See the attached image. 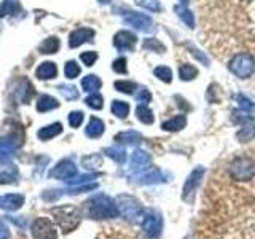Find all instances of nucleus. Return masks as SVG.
<instances>
[{
  "mask_svg": "<svg viewBox=\"0 0 255 239\" xmlns=\"http://www.w3.org/2000/svg\"><path fill=\"white\" fill-rule=\"evenodd\" d=\"M83 214L86 217L94 219V220H102V219H114L120 214L117 203L107 195H94L83 204Z\"/></svg>",
  "mask_w": 255,
  "mask_h": 239,
  "instance_id": "f257e3e1",
  "label": "nucleus"
},
{
  "mask_svg": "<svg viewBox=\"0 0 255 239\" xmlns=\"http://www.w3.org/2000/svg\"><path fill=\"white\" fill-rule=\"evenodd\" d=\"M51 214L54 215L58 225L62 228L64 233H70L74 231L80 222H82V214L74 206H61V207H54L51 211Z\"/></svg>",
  "mask_w": 255,
  "mask_h": 239,
  "instance_id": "f03ea898",
  "label": "nucleus"
},
{
  "mask_svg": "<svg viewBox=\"0 0 255 239\" xmlns=\"http://www.w3.org/2000/svg\"><path fill=\"white\" fill-rule=\"evenodd\" d=\"M231 179L238 182H247L255 177V161L249 156H236L230 164Z\"/></svg>",
  "mask_w": 255,
  "mask_h": 239,
  "instance_id": "7ed1b4c3",
  "label": "nucleus"
},
{
  "mask_svg": "<svg viewBox=\"0 0 255 239\" xmlns=\"http://www.w3.org/2000/svg\"><path fill=\"white\" fill-rule=\"evenodd\" d=\"M228 69L238 78H249L255 72V59L249 53H238L231 58Z\"/></svg>",
  "mask_w": 255,
  "mask_h": 239,
  "instance_id": "20e7f679",
  "label": "nucleus"
},
{
  "mask_svg": "<svg viewBox=\"0 0 255 239\" xmlns=\"http://www.w3.org/2000/svg\"><path fill=\"white\" fill-rule=\"evenodd\" d=\"M204 174H206V169L203 166H198L190 172V175L187 177L185 183H183V188H182V201H185L187 204L195 203L196 191L204 179Z\"/></svg>",
  "mask_w": 255,
  "mask_h": 239,
  "instance_id": "39448f33",
  "label": "nucleus"
},
{
  "mask_svg": "<svg viewBox=\"0 0 255 239\" xmlns=\"http://www.w3.org/2000/svg\"><path fill=\"white\" fill-rule=\"evenodd\" d=\"M117 207H118V212L123 215L126 220H137L140 215L143 214V207L140 204L139 199H135L131 195H120L117 199Z\"/></svg>",
  "mask_w": 255,
  "mask_h": 239,
  "instance_id": "423d86ee",
  "label": "nucleus"
},
{
  "mask_svg": "<svg viewBox=\"0 0 255 239\" xmlns=\"http://www.w3.org/2000/svg\"><path fill=\"white\" fill-rule=\"evenodd\" d=\"M142 230L145 236L155 239L161 235L163 230V217L161 214L155 209H148L145 214H143V220H142Z\"/></svg>",
  "mask_w": 255,
  "mask_h": 239,
  "instance_id": "0eeeda50",
  "label": "nucleus"
},
{
  "mask_svg": "<svg viewBox=\"0 0 255 239\" xmlns=\"http://www.w3.org/2000/svg\"><path fill=\"white\" fill-rule=\"evenodd\" d=\"M32 236L34 239H58L56 227L48 219H37L32 223Z\"/></svg>",
  "mask_w": 255,
  "mask_h": 239,
  "instance_id": "6e6552de",
  "label": "nucleus"
},
{
  "mask_svg": "<svg viewBox=\"0 0 255 239\" xmlns=\"http://www.w3.org/2000/svg\"><path fill=\"white\" fill-rule=\"evenodd\" d=\"M34 96V86L27 78L19 77L13 82V98L19 104H29Z\"/></svg>",
  "mask_w": 255,
  "mask_h": 239,
  "instance_id": "1a4fd4ad",
  "label": "nucleus"
},
{
  "mask_svg": "<svg viewBox=\"0 0 255 239\" xmlns=\"http://www.w3.org/2000/svg\"><path fill=\"white\" fill-rule=\"evenodd\" d=\"M77 175V166L70 159H62L50 171V177L56 180H69Z\"/></svg>",
  "mask_w": 255,
  "mask_h": 239,
  "instance_id": "9d476101",
  "label": "nucleus"
},
{
  "mask_svg": "<svg viewBox=\"0 0 255 239\" xmlns=\"http://www.w3.org/2000/svg\"><path fill=\"white\" fill-rule=\"evenodd\" d=\"M123 21L128 24V26H132L137 30H142V32H151L153 30V19L150 18V16L143 14V13H135V11H131L125 14Z\"/></svg>",
  "mask_w": 255,
  "mask_h": 239,
  "instance_id": "9b49d317",
  "label": "nucleus"
},
{
  "mask_svg": "<svg viewBox=\"0 0 255 239\" xmlns=\"http://www.w3.org/2000/svg\"><path fill=\"white\" fill-rule=\"evenodd\" d=\"M137 43V35L131 30H120L114 35V46L118 51H132Z\"/></svg>",
  "mask_w": 255,
  "mask_h": 239,
  "instance_id": "f8f14e48",
  "label": "nucleus"
},
{
  "mask_svg": "<svg viewBox=\"0 0 255 239\" xmlns=\"http://www.w3.org/2000/svg\"><path fill=\"white\" fill-rule=\"evenodd\" d=\"M19 143H21V140H16L13 135H10V137H3L0 140V166L11 161L16 150L19 147Z\"/></svg>",
  "mask_w": 255,
  "mask_h": 239,
  "instance_id": "ddd939ff",
  "label": "nucleus"
},
{
  "mask_svg": "<svg viewBox=\"0 0 255 239\" xmlns=\"http://www.w3.org/2000/svg\"><path fill=\"white\" fill-rule=\"evenodd\" d=\"M94 38V30L90 27H80L75 29L69 37V46L70 48H78L88 42H93Z\"/></svg>",
  "mask_w": 255,
  "mask_h": 239,
  "instance_id": "4468645a",
  "label": "nucleus"
},
{
  "mask_svg": "<svg viewBox=\"0 0 255 239\" xmlns=\"http://www.w3.org/2000/svg\"><path fill=\"white\" fill-rule=\"evenodd\" d=\"M150 164H151V155L148 153V151H145V150H135V151H132L131 161H129L131 171L140 172L143 169H147Z\"/></svg>",
  "mask_w": 255,
  "mask_h": 239,
  "instance_id": "2eb2a0df",
  "label": "nucleus"
},
{
  "mask_svg": "<svg viewBox=\"0 0 255 239\" xmlns=\"http://www.w3.org/2000/svg\"><path fill=\"white\" fill-rule=\"evenodd\" d=\"M24 204V196L22 195H3L0 196V209L5 211H18Z\"/></svg>",
  "mask_w": 255,
  "mask_h": 239,
  "instance_id": "dca6fc26",
  "label": "nucleus"
},
{
  "mask_svg": "<svg viewBox=\"0 0 255 239\" xmlns=\"http://www.w3.org/2000/svg\"><path fill=\"white\" fill-rule=\"evenodd\" d=\"M104 131H106V124H104L102 120L98 117H91L90 123H88L86 129H85V134L91 139H98L104 134Z\"/></svg>",
  "mask_w": 255,
  "mask_h": 239,
  "instance_id": "f3484780",
  "label": "nucleus"
},
{
  "mask_svg": "<svg viewBox=\"0 0 255 239\" xmlns=\"http://www.w3.org/2000/svg\"><path fill=\"white\" fill-rule=\"evenodd\" d=\"M115 140L117 143H125V145H137L143 140V137L137 131H123L115 135Z\"/></svg>",
  "mask_w": 255,
  "mask_h": 239,
  "instance_id": "a211bd4d",
  "label": "nucleus"
},
{
  "mask_svg": "<svg viewBox=\"0 0 255 239\" xmlns=\"http://www.w3.org/2000/svg\"><path fill=\"white\" fill-rule=\"evenodd\" d=\"M35 75L40 80H51V78H54L56 75H58V67H56L54 62H50V61L42 62L37 67Z\"/></svg>",
  "mask_w": 255,
  "mask_h": 239,
  "instance_id": "6ab92c4d",
  "label": "nucleus"
},
{
  "mask_svg": "<svg viewBox=\"0 0 255 239\" xmlns=\"http://www.w3.org/2000/svg\"><path fill=\"white\" fill-rule=\"evenodd\" d=\"M187 126V117L180 114V115H175L172 118H169L167 121H164L161 124V127L164 131H169V132H177L180 129H183V127Z\"/></svg>",
  "mask_w": 255,
  "mask_h": 239,
  "instance_id": "aec40b11",
  "label": "nucleus"
},
{
  "mask_svg": "<svg viewBox=\"0 0 255 239\" xmlns=\"http://www.w3.org/2000/svg\"><path fill=\"white\" fill-rule=\"evenodd\" d=\"M62 132V124L61 123H53V124H48V126H43L42 129L37 132V137L40 140H50L56 135H59Z\"/></svg>",
  "mask_w": 255,
  "mask_h": 239,
  "instance_id": "412c9836",
  "label": "nucleus"
},
{
  "mask_svg": "<svg viewBox=\"0 0 255 239\" xmlns=\"http://www.w3.org/2000/svg\"><path fill=\"white\" fill-rule=\"evenodd\" d=\"M58 107H59V102L56 98H53V96L43 94V96H40L38 101H37V110L40 112V114H45V112L54 110Z\"/></svg>",
  "mask_w": 255,
  "mask_h": 239,
  "instance_id": "4be33fe9",
  "label": "nucleus"
},
{
  "mask_svg": "<svg viewBox=\"0 0 255 239\" xmlns=\"http://www.w3.org/2000/svg\"><path fill=\"white\" fill-rule=\"evenodd\" d=\"M137 180H134V182H137L139 185H150V183H158V182H164V175L161 174V171H150L147 174H142V175H137L135 177Z\"/></svg>",
  "mask_w": 255,
  "mask_h": 239,
  "instance_id": "5701e85b",
  "label": "nucleus"
},
{
  "mask_svg": "<svg viewBox=\"0 0 255 239\" xmlns=\"http://www.w3.org/2000/svg\"><path fill=\"white\" fill-rule=\"evenodd\" d=\"M135 117H137V120L143 124H151L155 121L153 112H151V109L147 106V104H139L137 109H135Z\"/></svg>",
  "mask_w": 255,
  "mask_h": 239,
  "instance_id": "b1692460",
  "label": "nucleus"
},
{
  "mask_svg": "<svg viewBox=\"0 0 255 239\" xmlns=\"http://www.w3.org/2000/svg\"><path fill=\"white\" fill-rule=\"evenodd\" d=\"M59 46H61V42L58 37H48L43 40V43L38 46V51L43 54H53L59 51Z\"/></svg>",
  "mask_w": 255,
  "mask_h": 239,
  "instance_id": "393cba45",
  "label": "nucleus"
},
{
  "mask_svg": "<svg viewBox=\"0 0 255 239\" xmlns=\"http://www.w3.org/2000/svg\"><path fill=\"white\" fill-rule=\"evenodd\" d=\"M198 77V69L195 66H191L188 62H183L179 66V78L183 82H191Z\"/></svg>",
  "mask_w": 255,
  "mask_h": 239,
  "instance_id": "a878e982",
  "label": "nucleus"
},
{
  "mask_svg": "<svg viewBox=\"0 0 255 239\" xmlns=\"http://www.w3.org/2000/svg\"><path fill=\"white\" fill-rule=\"evenodd\" d=\"M102 82L98 75H86L82 80V88L88 93H98V90H101Z\"/></svg>",
  "mask_w": 255,
  "mask_h": 239,
  "instance_id": "bb28decb",
  "label": "nucleus"
},
{
  "mask_svg": "<svg viewBox=\"0 0 255 239\" xmlns=\"http://www.w3.org/2000/svg\"><path fill=\"white\" fill-rule=\"evenodd\" d=\"M110 109H112V114L120 120H125L128 115H129V110H131L129 104L125 101H114Z\"/></svg>",
  "mask_w": 255,
  "mask_h": 239,
  "instance_id": "cd10ccee",
  "label": "nucleus"
},
{
  "mask_svg": "<svg viewBox=\"0 0 255 239\" xmlns=\"http://www.w3.org/2000/svg\"><path fill=\"white\" fill-rule=\"evenodd\" d=\"M18 13H21V6H19L18 0H3L2 6H0V18L5 16V14L14 16Z\"/></svg>",
  "mask_w": 255,
  "mask_h": 239,
  "instance_id": "c85d7f7f",
  "label": "nucleus"
},
{
  "mask_svg": "<svg viewBox=\"0 0 255 239\" xmlns=\"http://www.w3.org/2000/svg\"><path fill=\"white\" fill-rule=\"evenodd\" d=\"M104 153H106L109 158L114 159V161L118 163V164H123L126 161V150L123 147H118V145L109 147V148L104 150Z\"/></svg>",
  "mask_w": 255,
  "mask_h": 239,
  "instance_id": "c756f323",
  "label": "nucleus"
},
{
  "mask_svg": "<svg viewBox=\"0 0 255 239\" xmlns=\"http://www.w3.org/2000/svg\"><path fill=\"white\" fill-rule=\"evenodd\" d=\"M175 11H177L179 18H180L183 22H185L190 29H193V27H195V14L191 13L185 5H177V6H175Z\"/></svg>",
  "mask_w": 255,
  "mask_h": 239,
  "instance_id": "7c9ffc66",
  "label": "nucleus"
},
{
  "mask_svg": "<svg viewBox=\"0 0 255 239\" xmlns=\"http://www.w3.org/2000/svg\"><path fill=\"white\" fill-rule=\"evenodd\" d=\"M114 86L117 91L123 93V94H134L135 90H137V85L131 82V80H117Z\"/></svg>",
  "mask_w": 255,
  "mask_h": 239,
  "instance_id": "2f4dec72",
  "label": "nucleus"
},
{
  "mask_svg": "<svg viewBox=\"0 0 255 239\" xmlns=\"http://www.w3.org/2000/svg\"><path fill=\"white\" fill-rule=\"evenodd\" d=\"M142 48H143V50H148V51L159 53V54H163L166 51V46L156 38H145V40H143V43H142Z\"/></svg>",
  "mask_w": 255,
  "mask_h": 239,
  "instance_id": "473e14b6",
  "label": "nucleus"
},
{
  "mask_svg": "<svg viewBox=\"0 0 255 239\" xmlns=\"http://www.w3.org/2000/svg\"><path fill=\"white\" fill-rule=\"evenodd\" d=\"M153 75L158 80H161L163 83H171L172 82V70L169 67H166V66H158V67H155Z\"/></svg>",
  "mask_w": 255,
  "mask_h": 239,
  "instance_id": "72a5a7b5",
  "label": "nucleus"
},
{
  "mask_svg": "<svg viewBox=\"0 0 255 239\" xmlns=\"http://www.w3.org/2000/svg\"><path fill=\"white\" fill-rule=\"evenodd\" d=\"M82 164L86 167V169H98L99 166H102V156L101 155H88L83 156Z\"/></svg>",
  "mask_w": 255,
  "mask_h": 239,
  "instance_id": "f704fd0d",
  "label": "nucleus"
},
{
  "mask_svg": "<svg viewBox=\"0 0 255 239\" xmlns=\"http://www.w3.org/2000/svg\"><path fill=\"white\" fill-rule=\"evenodd\" d=\"M235 99L238 101L239 109H241V110L247 112V114H254V112H255V104L249 98H246L244 94H236Z\"/></svg>",
  "mask_w": 255,
  "mask_h": 239,
  "instance_id": "c9c22d12",
  "label": "nucleus"
},
{
  "mask_svg": "<svg viewBox=\"0 0 255 239\" xmlns=\"http://www.w3.org/2000/svg\"><path fill=\"white\" fill-rule=\"evenodd\" d=\"M85 102H86V106L88 107H91V109H94V110H101L102 107H104V98L99 94V93H93V94H90L88 98L85 99Z\"/></svg>",
  "mask_w": 255,
  "mask_h": 239,
  "instance_id": "e433bc0d",
  "label": "nucleus"
},
{
  "mask_svg": "<svg viewBox=\"0 0 255 239\" xmlns=\"http://www.w3.org/2000/svg\"><path fill=\"white\" fill-rule=\"evenodd\" d=\"M18 180V169L16 167H8L6 171L0 172V183H14Z\"/></svg>",
  "mask_w": 255,
  "mask_h": 239,
  "instance_id": "4c0bfd02",
  "label": "nucleus"
},
{
  "mask_svg": "<svg viewBox=\"0 0 255 239\" xmlns=\"http://www.w3.org/2000/svg\"><path fill=\"white\" fill-rule=\"evenodd\" d=\"M80 72H82V69H80L77 61H67L66 66H64V74H66V77L70 80L77 78L80 75Z\"/></svg>",
  "mask_w": 255,
  "mask_h": 239,
  "instance_id": "58836bf2",
  "label": "nucleus"
},
{
  "mask_svg": "<svg viewBox=\"0 0 255 239\" xmlns=\"http://www.w3.org/2000/svg\"><path fill=\"white\" fill-rule=\"evenodd\" d=\"M59 91H61V94L64 96V98L69 99V101H74V99L78 98L77 88H75V86H72V85H61V86H59Z\"/></svg>",
  "mask_w": 255,
  "mask_h": 239,
  "instance_id": "ea45409f",
  "label": "nucleus"
},
{
  "mask_svg": "<svg viewBox=\"0 0 255 239\" xmlns=\"http://www.w3.org/2000/svg\"><path fill=\"white\" fill-rule=\"evenodd\" d=\"M135 3L142 8H145V10H150V11L161 10V3H159V0H135Z\"/></svg>",
  "mask_w": 255,
  "mask_h": 239,
  "instance_id": "a19ab883",
  "label": "nucleus"
},
{
  "mask_svg": "<svg viewBox=\"0 0 255 239\" xmlns=\"http://www.w3.org/2000/svg\"><path fill=\"white\" fill-rule=\"evenodd\" d=\"M187 48L190 50V53H191V56H195V58L199 61V62H203L204 66H209V58H207V56L199 50V48H196V46H193L191 43H187Z\"/></svg>",
  "mask_w": 255,
  "mask_h": 239,
  "instance_id": "79ce46f5",
  "label": "nucleus"
},
{
  "mask_svg": "<svg viewBox=\"0 0 255 239\" xmlns=\"http://www.w3.org/2000/svg\"><path fill=\"white\" fill-rule=\"evenodd\" d=\"M99 174H83V175H75V177H72L67 180L69 185H80V183H85V182H90L93 179L98 177Z\"/></svg>",
  "mask_w": 255,
  "mask_h": 239,
  "instance_id": "37998d69",
  "label": "nucleus"
},
{
  "mask_svg": "<svg viewBox=\"0 0 255 239\" xmlns=\"http://www.w3.org/2000/svg\"><path fill=\"white\" fill-rule=\"evenodd\" d=\"M83 112H80V110H74V112H70V115H69V124L72 127H78L80 124L83 123Z\"/></svg>",
  "mask_w": 255,
  "mask_h": 239,
  "instance_id": "c03bdc74",
  "label": "nucleus"
},
{
  "mask_svg": "<svg viewBox=\"0 0 255 239\" xmlns=\"http://www.w3.org/2000/svg\"><path fill=\"white\" fill-rule=\"evenodd\" d=\"M80 59H82V62L85 64V66L91 67V66H94V62L98 61V53L96 51H85V53L80 54Z\"/></svg>",
  "mask_w": 255,
  "mask_h": 239,
  "instance_id": "a18cd8bd",
  "label": "nucleus"
},
{
  "mask_svg": "<svg viewBox=\"0 0 255 239\" xmlns=\"http://www.w3.org/2000/svg\"><path fill=\"white\" fill-rule=\"evenodd\" d=\"M112 69H114L117 74H128V61L125 58H118L114 61V64H112Z\"/></svg>",
  "mask_w": 255,
  "mask_h": 239,
  "instance_id": "49530a36",
  "label": "nucleus"
},
{
  "mask_svg": "<svg viewBox=\"0 0 255 239\" xmlns=\"http://www.w3.org/2000/svg\"><path fill=\"white\" fill-rule=\"evenodd\" d=\"M135 99H137V102H140V104H148L151 101V93L147 90V88H140L139 93L135 94Z\"/></svg>",
  "mask_w": 255,
  "mask_h": 239,
  "instance_id": "de8ad7c7",
  "label": "nucleus"
},
{
  "mask_svg": "<svg viewBox=\"0 0 255 239\" xmlns=\"http://www.w3.org/2000/svg\"><path fill=\"white\" fill-rule=\"evenodd\" d=\"M0 239H10V230L6 228L2 220H0Z\"/></svg>",
  "mask_w": 255,
  "mask_h": 239,
  "instance_id": "09e8293b",
  "label": "nucleus"
},
{
  "mask_svg": "<svg viewBox=\"0 0 255 239\" xmlns=\"http://www.w3.org/2000/svg\"><path fill=\"white\" fill-rule=\"evenodd\" d=\"M8 220L10 222H13V223H16L19 228H24L27 225V220H26V217H22V219H18V217H8Z\"/></svg>",
  "mask_w": 255,
  "mask_h": 239,
  "instance_id": "8fccbe9b",
  "label": "nucleus"
},
{
  "mask_svg": "<svg viewBox=\"0 0 255 239\" xmlns=\"http://www.w3.org/2000/svg\"><path fill=\"white\" fill-rule=\"evenodd\" d=\"M180 3H182V5H187V3H188V0H180Z\"/></svg>",
  "mask_w": 255,
  "mask_h": 239,
  "instance_id": "3c124183",
  "label": "nucleus"
},
{
  "mask_svg": "<svg viewBox=\"0 0 255 239\" xmlns=\"http://www.w3.org/2000/svg\"><path fill=\"white\" fill-rule=\"evenodd\" d=\"M252 132H254V137H255V124L252 126Z\"/></svg>",
  "mask_w": 255,
  "mask_h": 239,
  "instance_id": "603ef678",
  "label": "nucleus"
},
{
  "mask_svg": "<svg viewBox=\"0 0 255 239\" xmlns=\"http://www.w3.org/2000/svg\"><path fill=\"white\" fill-rule=\"evenodd\" d=\"M185 239H190V238H185Z\"/></svg>",
  "mask_w": 255,
  "mask_h": 239,
  "instance_id": "864d4df0",
  "label": "nucleus"
}]
</instances>
